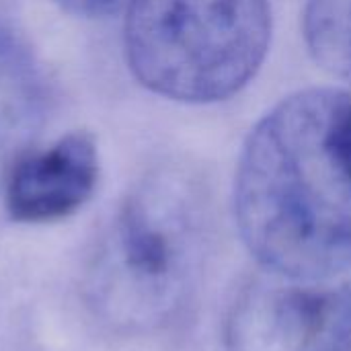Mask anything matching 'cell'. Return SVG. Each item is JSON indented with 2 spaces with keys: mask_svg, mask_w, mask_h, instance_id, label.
Returning <instances> with one entry per match:
<instances>
[{
  "mask_svg": "<svg viewBox=\"0 0 351 351\" xmlns=\"http://www.w3.org/2000/svg\"><path fill=\"white\" fill-rule=\"evenodd\" d=\"M331 88L296 93L247 138L237 179L241 237L261 269L298 280L351 271V173L329 138Z\"/></svg>",
  "mask_w": 351,
  "mask_h": 351,
  "instance_id": "obj_1",
  "label": "cell"
},
{
  "mask_svg": "<svg viewBox=\"0 0 351 351\" xmlns=\"http://www.w3.org/2000/svg\"><path fill=\"white\" fill-rule=\"evenodd\" d=\"M212 241V199L202 177L160 167L138 181L105 230L86 278L88 306L119 333L175 323L193 300Z\"/></svg>",
  "mask_w": 351,
  "mask_h": 351,
  "instance_id": "obj_2",
  "label": "cell"
},
{
  "mask_svg": "<svg viewBox=\"0 0 351 351\" xmlns=\"http://www.w3.org/2000/svg\"><path fill=\"white\" fill-rule=\"evenodd\" d=\"M269 0H132L125 60L148 90L181 103L230 99L261 68Z\"/></svg>",
  "mask_w": 351,
  "mask_h": 351,
  "instance_id": "obj_3",
  "label": "cell"
},
{
  "mask_svg": "<svg viewBox=\"0 0 351 351\" xmlns=\"http://www.w3.org/2000/svg\"><path fill=\"white\" fill-rule=\"evenodd\" d=\"M226 351H351V276L298 280L269 269L234 294Z\"/></svg>",
  "mask_w": 351,
  "mask_h": 351,
  "instance_id": "obj_4",
  "label": "cell"
},
{
  "mask_svg": "<svg viewBox=\"0 0 351 351\" xmlns=\"http://www.w3.org/2000/svg\"><path fill=\"white\" fill-rule=\"evenodd\" d=\"M99 152L86 132H70L41 150H29L4 183L6 212L14 222L45 224L72 216L95 193Z\"/></svg>",
  "mask_w": 351,
  "mask_h": 351,
  "instance_id": "obj_5",
  "label": "cell"
},
{
  "mask_svg": "<svg viewBox=\"0 0 351 351\" xmlns=\"http://www.w3.org/2000/svg\"><path fill=\"white\" fill-rule=\"evenodd\" d=\"M45 80L29 45L0 21V187L33 150L45 119Z\"/></svg>",
  "mask_w": 351,
  "mask_h": 351,
  "instance_id": "obj_6",
  "label": "cell"
},
{
  "mask_svg": "<svg viewBox=\"0 0 351 351\" xmlns=\"http://www.w3.org/2000/svg\"><path fill=\"white\" fill-rule=\"evenodd\" d=\"M304 39L325 70L351 80V0H308Z\"/></svg>",
  "mask_w": 351,
  "mask_h": 351,
  "instance_id": "obj_7",
  "label": "cell"
},
{
  "mask_svg": "<svg viewBox=\"0 0 351 351\" xmlns=\"http://www.w3.org/2000/svg\"><path fill=\"white\" fill-rule=\"evenodd\" d=\"M327 125L337 154L351 173V93L331 90Z\"/></svg>",
  "mask_w": 351,
  "mask_h": 351,
  "instance_id": "obj_8",
  "label": "cell"
},
{
  "mask_svg": "<svg viewBox=\"0 0 351 351\" xmlns=\"http://www.w3.org/2000/svg\"><path fill=\"white\" fill-rule=\"evenodd\" d=\"M62 10L82 19H105L128 8L132 0H51Z\"/></svg>",
  "mask_w": 351,
  "mask_h": 351,
  "instance_id": "obj_9",
  "label": "cell"
}]
</instances>
